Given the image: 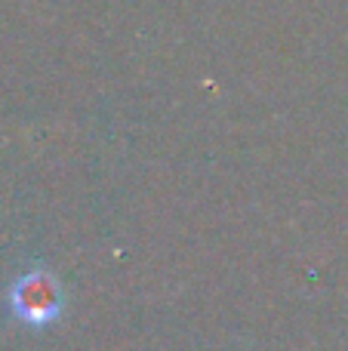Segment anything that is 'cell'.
I'll list each match as a JSON object with an SVG mask.
<instances>
[{
  "label": "cell",
  "instance_id": "1",
  "mask_svg": "<svg viewBox=\"0 0 348 351\" xmlns=\"http://www.w3.org/2000/svg\"><path fill=\"white\" fill-rule=\"evenodd\" d=\"M10 305H12V315L22 324H28V327H47V324H53L62 315L65 296H62V287L53 274L28 271L12 284Z\"/></svg>",
  "mask_w": 348,
  "mask_h": 351
}]
</instances>
